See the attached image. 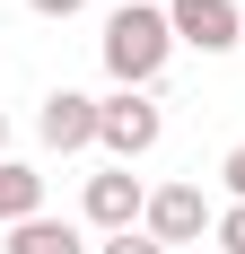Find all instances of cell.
<instances>
[{"label":"cell","instance_id":"obj_11","mask_svg":"<svg viewBox=\"0 0 245 254\" xmlns=\"http://www.w3.org/2000/svg\"><path fill=\"white\" fill-rule=\"evenodd\" d=\"M219 176H228V193L245 202V149H228V167H219Z\"/></svg>","mask_w":245,"mask_h":254},{"label":"cell","instance_id":"obj_14","mask_svg":"<svg viewBox=\"0 0 245 254\" xmlns=\"http://www.w3.org/2000/svg\"><path fill=\"white\" fill-rule=\"evenodd\" d=\"M122 9H131V0H122Z\"/></svg>","mask_w":245,"mask_h":254},{"label":"cell","instance_id":"obj_4","mask_svg":"<svg viewBox=\"0 0 245 254\" xmlns=\"http://www.w3.org/2000/svg\"><path fill=\"white\" fill-rule=\"evenodd\" d=\"M158 246H193L201 228H210V202H201V184H158L149 193V219H140Z\"/></svg>","mask_w":245,"mask_h":254},{"label":"cell","instance_id":"obj_1","mask_svg":"<svg viewBox=\"0 0 245 254\" xmlns=\"http://www.w3.org/2000/svg\"><path fill=\"white\" fill-rule=\"evenodd\" d=\"M167 53H175L167 9L131 0V9H114V18H105V70H114V88H149V79L167 70Z\"/></svg>","mask_w":245,"mask_h":254},{"label":"cell","instance_id":"obj_6","mask_svg":"<svg viewBox=\"0 0 245 254\" xmlns=\"http://www.w3.org/2000/svg\"><path fill=\"white\" fill-rule=\"evenodd\" d=\"M97 123H105V105H97V97H79V88H53V97H44V140H53L61 158L88 149V140H97Z\"/></svg>","mask_w":245,"mask_h":254},{"label":"cell","instance_id":"obj_2","mask_svg":"<svg viewBox=\"0 0 245 254\" xmlns=\"http://www.w3.org/2000/svg\"><path fill=\"white\" fill-rule=\"evenodd\" d=\"M158 131H167V114L149 105V88H114V97H105V123H97V149H114L122 167H131V158L158 149Z\"/></svg>","mask_w":245,"mask_h":254},{"label":"cell","instance_id":"obj_13","mask_svg":"<svg viewBox=\"0 0 245 254\" xmlns=\"http://www.w3.org/2000/svg\"><path fill=\"white\" fill-rule=\"evenodd\" d=\"M0 149H9V114H0Z\"/></svg>","mask_w":245,"mask_h":254},{"label":"cell","instance_id":"obj_7","mask_svg":"<svg viewBox=\"0 0 245 254\" xmlns=\"http://www.w3.org/2000/svg\"><path fill=\"white\" fill-rule=\"evenodd\" d=\"M26 219H44V176L0 158V228H26Z\"/></svg>","mask_w":245,"mask_h":254},{"label":"cell","instance_id":"obj_12","mask_svg":"<svg viewBox=\"0 0 245 254\" xmlns=\"http://www.w3.org/2000/svg\"><path fill=\"white\" fill-rule=\"evenodd\" d=\"M35 18H70V9H88V0H26Z\"/></svg>","mask_w":245,"mask_h":254},{"label":"cell","instance_id":"obj_5","mask_svg":"<svg viewBox=\"0 0 245 254\" xmlns=\"http://www.w3.org/2000/svg\"><path fill=\"white\" fill-rule=\"evenodd\" d=\"M88 219H97L105 237H131V219H149V193L131 167H105V176H88Z\"/></svg>","mask_w":245,"mask_h":254},{"label":"cell","instance_id":"obj_8","mask_svg":"<svg viewBox=\"0 0 245 254\" xmlns=\"http://www.w3.org/2000/svg\"><path fill=\"white\" fill-rule=\"evenodd\" d=\"M0 254H88V246H79L70 219H26V228H9V246H0Z\"/></svg>","mask_w":245,"mask_h":254},{"label":"cell","instance_id":"obj_9","mask_svg":"<svg viewBox=\"0 0 245 254\" xmlns=\"http://www.w3.org/2000/svg\"><path fill=\"white\" fill-rule=\"evenodd\" d=\"M105 254H167V246H158V237H149V228H131V237H114V246H105Z\"/></svg>","mask_w":245,"mask_h":254},{"label":"cell","instance_id":"obj_3","mask_svg":"<svg viewBox=\"0 0 245 254\" xmlns=\"http://www.w3.org/2000/svg\"><path fill=\"white\" fill-rule=\"evenodd\" d=\"M167 26H175V44H193V53L245 44V9L237 0H167Z\"/></svg>","mask_w":245,"mask_h":254},{"label":"cell","instance_id":"obj_10","mask_svg":"<svg viewBox=\"0 0 245 254\" xmlns=\"http://www.w3.org/2000/svg\"><path fill=\"white\" fill-rule=\"evenodd\" d=\"M219 246H228V254H245V202H237V210L219 219Z\"/></svg>","mask_w":245,"mask_h":254}]
</instances>
